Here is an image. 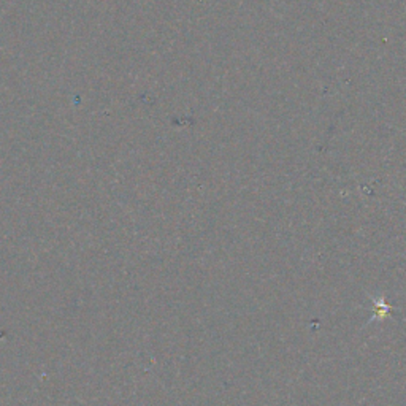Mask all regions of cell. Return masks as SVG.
<instances>
[{
    "label": "cell",
    "instance_id": "obj_1",
    "mask_svg": "<svg viewBox=\"0 0 406 406\" xmlns=\"http://www.w3.org/2000/svg\"><path fill=\"white\" fill-rule=\"evenodd\" d=\"M371 303H373L371 322L384 321L385 317H389L390 311H392V305H389L384 297H371Z\"/></svg>",
    "mask_w": 406,
    "mask_h": 406
}]
</instances>
